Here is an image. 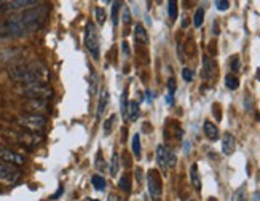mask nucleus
I'll return each instance as SVG.
<instances>
[{
	"label": "nucleus",
	"mask_w": 260,
	"mask_h": 201,
	"mask_svg": "<svg viewBox=\"0 0 260 201\" xmlns=\"http://www.w3.org/2000/svg\"><path fill=\"white\" fill-rule=\"evenodd\" d=\"M190 201H193V199H190Z\"/></svg>",
	"instance_id": "37998d69"
},
{
	"label": "nucleus",
	"mask_w": 260,
	"mask_h": 201,
	"mask_svg": "<svg viewBox=\"0 0 260 201\" xmlns=\"http://www.w3.org/2000/svg\"><path fill=\"white\" fill-rule=\"evenodd\" d=\"M203 19H205V10L203 8H198L195 11V18H193V24L195 27H200L203 24Z\"/></svg>",
	"instance_id": "a878e982"
},
{
	"label": "nucleus",
	"mask_w": 260,
	"mask_h": 201,
	"mask_svg": "<svg viewBox=\"0 0 260 201\" xmlns=\"http://www.w3.org/2000/svg\"><path fill=\"white\" fill-rule=\"evenodd\" d=\"M118 187L123 190V192H126V193L131 192V181H129V176H128V174H123V177L120 179Z\"/></svg>",
	"instance_id": "5701e85b"
},
{
	"label": "nucleus",
	"mask_w": 260,
	"mask_h": 201,
	"mask_svg": "<svg viewBox=\"0 0 260 201\" xmlns=\"http://www.w3.org/2000/svg\"><path fill=\"white\" fill-rule=\"evenodd\" d=\"M120 8H121V2L112 4V22H114V26L118 24V10Z\"/></svg>",
	"instance_id": "393cba45"
},
{
	"label": "nucleus",
	"mask_w": 260,
	"mask_h": 201,
	"mask_svg": "<svg viewBox=\"0 0 260 201\" xmlns=\"http://www.w3.org/2000/svg\"><path fill=\"white\" fill-rule=\"evenodd\" d=\"M114 121H115V115H112V117L106 121V125H104V131H106V134H109V131L112 129V126H114Z\"/></svg>",
	"instance_id": "473e14b6"
},
{
	"label": "nucleus",
	"mask_w": 260,
	"mask_h": 201,
	"mask_svg": "<svg viewBox=\"0 0 260 201\" xmlns=\"http://www.w3.org/2000/svg\"><path fill=\"white\" fill-rule=\"evenodd\" d=\"M232 71L233 72H238L240 71V58H238V56H235V58L232 59Z\"/></svg>",
	"instance_id": "f704fd0d"
},
{
	"label": "nucleus",
	"mask_w": 260,
	"mask_h": 201,
	"mask_svg": "<svg viewBox=\"0 0 260 201\" xmlns=\"http://www.w3.org/2000/svg\"><path fill=\"white\" fill-rule=\"evenodd\" d=\"M156 161L160 164V168L163 171L171 170V168L176 166V155L173 153V150L166 147V145H158L156 149Z\"/></svg>",
	"instance_id": "423d86ee"
},
{
	"label": "nucleus",
	"mask_w": 260,
	"mask_h": 201,
	"mask_svg": "<svg viewBox=\"0 0 260 201\" xmlns=\"http://www.w3.org/2000/svg\"><path fill=\"white\" fill-rule=\"evenodd\" d=\"M205 134H206V138L211 139V141H217L219 136H220V132H219V128L214 125V123L211 121H205Z\"/></svg>",
	"instance_id": "ddd939ff"
},
{
	"label": "nucleus",
	"mask_w": 260,
	"mask_h": 201,
	"mask_svg": "<svg viewBox=\"0 0 260 201\" xmlns=\"http://www.w3.org/2000/svg\"><path fill=\"white\" fill-rule=\"evenodd\" d=\"M10 77L16 82H22L26 85L32 83H47L48 71L42 64H22L10 69Z\"/></svg>",
	"instance_id": "f03ea898"
},
{
	"label": "nucleus",
	"mask_w": 260,
	"mask_h": 201,
	"mask_svg": "<svg viewBox=\"0 0 260 201\" xmlns=\"http://www.w3.org/2000/svg\"><path fill=\"white\" fill-rule=\"evenodd\" d=\"M182 77H184L185 82H191V80H193L195 74H193V71H191V69H187V67H185V69H182Z\"/></svg>",
	"instance_id": "2f4dec72"
},
{
	"label": "nucleus",
	"mask_w": 260,
	"mask_h": 201,
	"mask_svg": "<svg viewBox=\"0 0 260 201\" xmlns=\"http://www.w3.org/2000/svg\"><path fill=\"white\" fill-rule=\"evenodd\" d=\"M0 160L7 164H13V166H21L26 163L24 156L13 152V150H10L8 147H4V145H0Z\"/></svg>",
	"instance_id": "1a4fd4ad"
},
{
	"label": "nucleus",
	"mask_w": 260,
	"mask_h": 201,
	"mask_svg": "<svg viewBox=\"0 0 260 201\" xmlns=\"http://www.w3.org/2000/svg\"><path fill=\"white\" fill-rule=\"evenodd\" d=\"M18 123L21 126H24L29 131L34 132H40L47 126V118L39 115V114H29V115H22L18 118Z\"/></svg>",
	"instance_id": "7ed1b4c3"
},
{
	"label": "nucleus",
	"mask_w": 260,
	"mask_h": 201,
	"mask_svg": "<svg viewBox=\"0 0 260 201\" xmlns=\"http://www.w3.org/2000/svg\"><path fill=\"white\" fill-rule=\"evenodd\" d=\"M96 19H98V24L103 26L106 22V11L104 8H96Z\"/></svg>",
	"instance_id": "c756f323"
},
{
	"label": "nucleus",
	"mask_w": 260,
	"mask_h": 201,
	"mask_svg": "<svg viewBox=\"0 0 260 201\" xmlns=\"http://www.w3.org/2000/svg\"><path fill=\"white\" fill-rule=\"evenodd\" d=\"M131 145H133V153L136 156H141V138H139V134L136 132L133 139H131Z\"/></svg>",
	"instance_id": "aec40b11"
},
{
	"label": "nucleus",
	"mask_w": 260,
	"mask_h": 201,
	"mask_svg": "<svg viewBox=\"0 0 260 201\" xmlns=\"http://www.w3.org/2000/svg\"><path fill=\"white\" fill-rule=\"evenodd\" d=\"M40 2L37 0H11V2H4L2 10H27V8H34L39 7Z\"/></svg>",
	"instance_id": "9d476101"
},
{
	"label": "nucleus",
	"mask_w": 260,
	"mask_h": 201,
	"mask_svg": "<svg viewBox=\"0 0 260 201\" xmlns=\"http://www.w3.org/2000/svg\"><path fill=\"white\" fill-rule=\"evenodd\" d=\"M252 201H260V192H255L252 195Z\"/></svg>",
	"instance_id": "58836bf2"
},
{
	"label": "nucleus",
	"mask_w": 260,
	"mask_h": 201,
	"mask_svg": "<svg viewBox=\"0 0 260 201\" xmlns=\"http://www.w3.org/2000/svg\"><path fill=\"white\" fill-rule=\"evenodd\" d=\"M225 86H227L229 89H236V88L240 86L238 78H236L233 74H229L227 77H225Z\"/></svg>",
	"instance_id": "412c9836"
},
{
	"label": "nucleus",
	"mask_w": 260,
	"mask_h": 201,
	"mask_svg": "<svg viewBox=\"0 0 260 201\" xmlns=\"http://www.w3.org/2000/svg\"><path fill=\"white\" fill-rule=\"evenodd\" d=\"M147 185H149V193L153 201H160L163 193V185H161V177L156 170H150L147 173Z\"/></svg>",
	"instance_id": "20e7f679"
},
{
	"label": "nucleus",
	"mask_w": 260,
	"mask_h": 201,
	"mask_svg": "<svg viewBox=\"0 0 260 201\" xmlns=\"http://www.w3.org/2000/svg\"><path fill=\"white\" fill-rule=\"evenodd\" d=\"M232 201H247V193H246V187H240L232 196Z\"/></svg>",
	"instance_id": "b1692460"
},
{
	"label": "nucleus",
	"mask_w": 260,
	"mask_h": 201,
	"mask_svg": "<svg viewBox=\"0 0 260 201\" xmlns=\"http://www.w3.org/2000/svg\"><path fill=\"white\" fill-rule=\"evenodd\" d=\"M208 201H217V199H216V198H209Z\"/></svg>",
	"instance_id": "79ce46f5"
},
{
	"label": "nucleus",
	"mask_w": 260,
	"mask_h": 201,
	"mask_svg": "<svg viewBox=\"0 0 260 201\" xmlns=\"http://www.w3.org/2000/svg\"><path fill=\"white\" fill-rule=\"evenodd\" d=\"M126 91L125 93H123V96H121V115L123 117H128V97H126Z\"/></svg>",
	"instance_id": "c85d7f7f"
},
{
	"label": "nucleus",
	"mask_w": 260,
	"mask_h": 201,
	"mask_svg": "<svg viewBox=\"0 0 260 201\" xmlns=\"http://www.w3.org/2000/svg\"><path fill=\"white\" fill-rule=\"evenodd\" d=\"M134 39L138 40V42H141V43H144V45L149 43V36H147V30L144 29L142 24L136 26V29H134Z\"/></svg>",
	"instance_id": "f3484780"
},
{
	"label": "nucleus",
	"mask_w": 260,
	"mask_h": 201,
	"mask_svg": "<svg viewBox=\"0 0 260 201\" xmlns=\"http://www.w3.org/2000/svg\"><path fill=\"white\" fill-rule=\"evenodd\" d=\"M21 171L13 164H7V163H0V182L7 184V185H13L19 181Z\"/></svg>",
	"instance_id": "6e6552de"
},
{
	"label": "nucleus",
	"mask_w": 260,
	"mask_h": 201,
	"mask_svg": "<svg viewBox=\"0 0 260 201\" xmlns=\"http://www.w3.org/2000/svg\"><path fill=\"white\" fill-rule=\"evenodd\" d=\"M118 163H120V160H118V155L117 153H114V156H112V164H110V176H117V173H118Z\"/></svg>",
	"instance_id": "bb28decb"
},
{
	"label": "nucleus",
	"mask_w": 260,
	"mask_h": 201,
	"mask_svg": "<svg viewBox=\"0 0 260 201\" xmlns=\"http://www.w3.org/2000/svg\"><path fill=\"white\" fill-rule=\"evenodd\" d=\"M168 11H169V18L176 19L177 18V2H168Z\"/></svg>",
	"instance_id": "cd10ccee"
},
{
	"label": "nucleus",
	"mask_w": 260,
	"mask_h": 201,
	"mask_svg": "<svg viewBox=\"0 0 260 201\" xmlns=\"http://www.w3.org/2000/svg\"><path fill=\"white\" fill-rule=\"evenodd\" d=\"M168 89H169V93L166 96V103L173 104V96H174V91H176V80H174V78H169V80H168Z\"/></svg>",
	"instance_id": "4be33fe9"
},
{
	"label": "nucleus",
	"mask_w": 260,
	"mask_h": 201,
	"mask_svg": "<svg viewBox=\"0 0 260 201\" xmlns=\"http://www.w3.org/2000/svg\"><path fill=\"white\" fill-rule=\"evenodd\" d=\"M107 104H109V93L104 89V91L101 93V97H99V104H98V110H96V117H103V114H104V110H106Z\"/></svg>",
	"instance_id": "dca6fc26"
},
{
	"label": "nucleus",
	"mask_w": 260,
	"mask_h": 201,
	"mask_svg": "<svg viewBox=\"0 0 260 201\" xmlns=\"http://www.w3.org/2000/svg\"><path fill=\"white\" fill-rule=\"evenodd\" d=\"M216 72H217L216 62H214L209 56H205V58H203V77L208 78V80H212Z\"/></svg>",
	"instance_id": "9b49d317"
},
{
	"label": "nucleus",
	"mask_w": 260,
	"mask_h": 201,
	"mask_svg": "<svg viewBox=\"0 0 260 201\" xmlns=\"http://www.w3.org/2000/svg\"><path fill=\"white\" fill-rule=\"evenodd\" d=\"M214 5H216V8L220 10V11H225V10L230 8V2H227V0H216Z\"/></svg>",
	"instance_id": "7c9ffc66"
},
{
	"label": "nucleus",
	"mask_w": 260,
	"mask_h": 201,
	"mask_svg": "<svg viewBox=\"0 0 260 201\" xmlns=\"http://www.w3.org/2000/svg\"><path fill=\"white\" fill-rule=\"evenodd\" d=\"M85 45L88 51L93 54V58H99V37L94 22H88L86 24V32H85Z\"/></svg>",
	"instance_id": "39448f33"
},
{
	"label": "nucleus",
	"mask_w": 260,
	"mask_h": 201,
	"mask_svg": "<svg viewBox=\"0 0 260 201\" xmlns=\"http://www.w3.org/2000/svg\"><path fill=\"white\" fill-rule=\"evenodd\" d=\"M129 21H131L129 10H128V7H123V22H125V24H129Z\"/></svg>",
	"instance_id": "72a5a7b5"
},
{
	"label": "nucleus",
	"mask_w": 260,
	"mask_h": 201,
	"mask_svg": "<svg viewBox=\"0 0 260 201\" xmlns=\"http://www.w3.org/2000/svg\"><path fill=\"white\" fill-rule=\"evenodd\" d=\"M121 50H123V53H125V56H128V54H129V48H128V43H126V42H123Z\"/></svg>",
	"instance_id": "e433bc0d"
},
{
	"label": "nucleus",
	"mask_w": 260,
	"mask_h": 201,
	"mask_svg": "<svg viewBox=\"0 0 260 201\" xmlns=\"http://www.w3.org/2000/svg\"><path fill=\"white\" fill-rule=\"evenodd\" d=\"M236 149V141L232 136L230 132H225L223 134V139H222V152L225 155H232Z\"/></svg>",
	"instance_id": "f8f14e48"
},
{
	"label": "nucleus",
	"mask_w": 260,
	"mask_h": 201,
	"mask_svg": "<svg viewBox=\"0 0 260 201\" xmlns=\"http://www.w3.org/2000/svg\"><path fill=\"white\" fill-rule=\"evenodd\" d=\"M26 106H27L29 110L34 112V114H36L37 110H47V107H48L47 100H45V99H30Z\"/></svg>",
	"instance_id": "4468645a"
},
{
	"label": "nucleus",
	"mask_w": 260,
	"mask_h": 201,
	"mask_svg": "<svg viewBox=\"0 0 260 201\" xmlns=\"http://www.w3.org/2000/svg\"><path fill=\"white\" fill-rule=\"evenodd\" d=\"M4 37H7V32H5V24H4V21H0V40H2Z\"/></svg>",
	"instance_id": "c9c22d12"
},
{
	"label": "nucleus",
	"mask_w": 260,
	"mask_h": 201,
	"mask_svg": "<svg viewBox=\"0 0 260 201\" xmlns=\"http://www.w3.org/2000/svg\"><path fill=\"white\" fill-rule=\"evenodd\" d=\"M91 182H93V187L96 190H99V192H103V190H106V179L103 176H99V174H94L91 177Z\"/></svg>",
	"instance_id": "6ab92c4d"
},
{
	"label": "nucleus",
	"mask_w": 260,
	"mask_h": 201,
	"mask_svg": "<svg viewBox=\"0 0 260 201\" xmlns=\"http://www.w3.org/2000/svg\"><path fill=\"white\" fill-rule=\"evenodd\" d=\"M24 94L29 96L30 99H45L51 97L53 89L48 83H32L24 86Z\"/></svg>",
	"instance_id": "0eeeda50"
},
{
	"label": "nucleus",
	"mask_w": 260,
	"mask_h": 201,
	"mask_svg": "<svg viewBox=\"0 0 260 201\" xmlns=\"http://www.w3.org/2000/svg\"><path fill=\"white\" fill-rule=\"evenodd\" d=\"M2 7H4V2H2V0H0V10H2Z\"/></svg>",
	"instance_id": "a19ab883"
},
{
	"label": "nucleus",
	"mask_w": 260,
	"mask_h": 201,
	"mask_svg": "<svg viewBox=\"0 0 260 201\" xmlns=\"http://www.w3.org/2000/svg\"><path fill=\"white\" fill-rule=\"evenodd\" d=\"M47 15H48V7L39 5L8 16L7 21H4L7 37H24L27 34L36 32L43 26Z\"/></svg>",
	"instance_id": "f257e3e1"
},
{
	"label": "nucleus",
	"mask_w": 260,
	"mask_h": 201,
	"mask_svg": "<svg viewBox=\"0 0 260 201\" xmlns=\"http://www.w3.org/2000/svg\"><path fill=\"white\" fill-rule=\"evenodd\" d=\"M190 181H191V185L195 187V190H201V179H200V174H198V164H191L190 168Z\"/></svg>",
	"instance_id": "2eb2a0df"
},
{
	"label": "nucleus",
	"mask_w": 260,
	"mask_h": 201,
	"mask_svg": "<svg viewBox=\"0 0 260 201\" xmlns=\"http://www.w3.org/2000/svg\"><path fill=\"white\" fill-rule=\"evenodd\" d=\"M141 114V109H139V103H136V100H131V103L128 104V117L131 121H134L136 118L139 117Z\"/></svg>",
	"instance_id": "a211bd4d"
},
{
	"label": "nucleus",
	"mask_w": 260,
	"mask_h": 201,
	"mask_svg": "<svg viewBox=\"0 0 260 201\" xmlns=\"http://www.w3.org/2000/svg\"><path fill=\"white\" fill-rule=\"evenodd\" d=\"M61 193H62V187H59V190H58V192H56L51 198H53V199H54V198H59V195H61Z\"/></svg>",
	"instance_id": "4c0bfd02"
},
{
	"label": "nucleus",
	"mask_w": 260,
	"mask_h": 201,
	"mask_svg": "<svg viewBox=\"0 0 260 201\" xmlns=\"http://www.w3.org/2000/svg\"><path fill=\"white\" fill-rule=\"evenodd\" d=\"M83 201H99V199H93V198H85Z\"/></svg>",
	"instance_id": "ea45409f"
}]
</instances>
